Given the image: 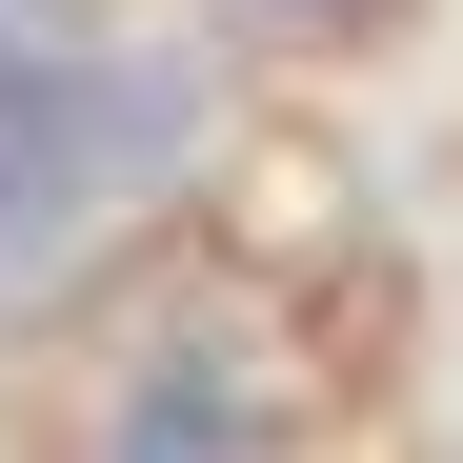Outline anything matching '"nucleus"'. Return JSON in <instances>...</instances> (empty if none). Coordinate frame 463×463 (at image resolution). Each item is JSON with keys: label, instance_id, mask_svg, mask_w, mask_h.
<instances>
[{"label": "nucleus", "instance_id": "obj_2", "mask_svg": "<svg viewBox=\"0 0 463 463\" xmlns=\"http://www.w3.org/2000/svg\"><path fill=\"white\" fill-rule=\"evenodd\" d=\"M242 21H363V0H242Z\"/></svg>", "mask_w": 463, "mask_h": 463}, {"label": "nucleus", "instance_id": "obj_1", "mask_svg": "<svg viewBox=\"0 0 463 463\" xmlns=\"http://www.w3.org/2000/svg\"><path fill=\"white\" fill-rule=\"evenodd\" d=\"M202 162V61L162 41H0V323L81 282L121 202Z\"/></svg>", "mask_w": 463, "mask_h": 463}]
</instances>
